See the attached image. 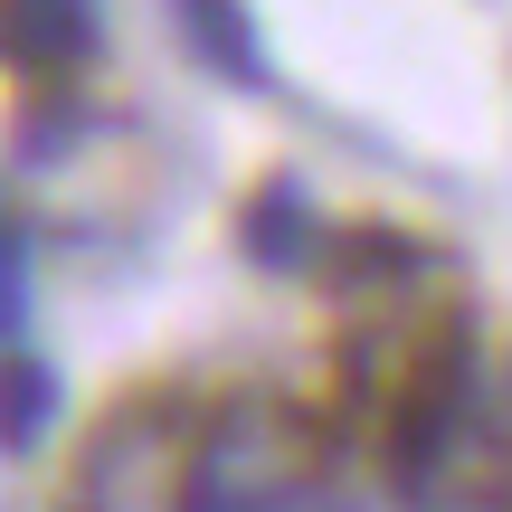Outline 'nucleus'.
<instances>
[{
    "label": "nucleus",
    "instance_id": "nucleus-1",
    "mask_svg": "<svg viewBox=\"0 0 512 512\" xmlns=\"http://www.w3.org/2000/svg\"><path fill=\"white\" fill-rule=\"evenodd\" d=\"M465 389H475L465 332L437 323L418 351H408L399 389H389V475H399V484H427L446 465V446H456V427H465Z\"/></svg>",
    "mask_w": 512,
    "mask_h": 512
},
{
    "label": "nucleus",
    "instance_id": "nucleus-2",
    "mask_svg": "<svg viewBox=\"0 0 512 512\" xmlns=\"http://www.w3.org/2000/svg\"><path fill=\"white\" fill-rule=\"evenodd\" d=\"M95 57V0H0V67L57 86Z\"/></svg>",
    "mask_w": 512,
    "mask_h": 512
},
{
    "label": "nucleus",
    "instance_id": "nucleus-3",
    "mask_svg": "<svg viewBox=\"0 0 512 512\" xmlns=\"http://www.w3.org/2000/svg\"><path fill=\"white\" fill-rule=\"evenodd\" d=\"M171 19H181V38H190V57H200L209 76H228V86H275V67H266V38H256V19H247V0H171Z\"/></svg>",
    "mask_w": 512,
    "mask_h": 512
},
{
    "label": "nucleus",
    "instance_id": "nucleus-4",
    "mask_svg": "<svg viewBox=\"0 0 512 512\" xmlns=\"http://www.w3.org/2000/svg\"><path fill=\"white\" fill-rule=\"evenodd\" d=\"M57 408H67L57 370L38 361V351H0V456L48 446V437H57Z\"/></svg>",
    "mask_w": 512,
    "mask_h": 512
},
{
    "label": "nucleus",
    "instance_id": "nucleus-5",
    "mask_svg": "<svg viewBox=\"0 0 512 512\" xmlns=\"http://www.w3.org/2000/svg\"><path fill=\"white\" fill-rule=\"evenodd\" d=\"M247 256L256 266H304L313 256V209L294 181H266V200L247 209Z\"/></svg>",
    "mask_w": 512,
    "mask_h": 512
},
{
    "label": "nucleus",
    "instance_id": "nucleus-6",
    "mask_svg": "<svg viewBox=\"0 0 512 512\" xmlns=\"http://www.w3.org/2000/svg\"><path fill=\"white\" fill-rule=\"evenodd\" d=\"M19 323H29V247L0 238V351H19Z\"/></svg>",
    "mask_w": 512,
    "mask_h": 512
}]
</instances>
